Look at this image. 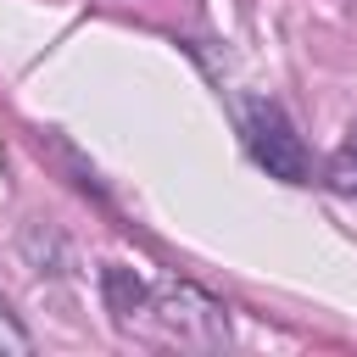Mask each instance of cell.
<instances>
[{
	"label": "cell",
	"mask_w": 357,
	"mask_h": 357,
	"mask_svg": "<svg viewBox=\"0 0 357 357\" xmlns=\"http://www.w3.org/2000/svg\"><path fill=\"white\" fill-rule=\"evenodd\" d=\"M145 312L156 318L162 340H178V346H195V351L229 346V312H223V301H212L201 284L162 279V284H151Z\"/></svg>",
	"instance_id": "1"
},
{
	"label": "cell",
	"mask_w": 357,
	"mask_h": 357,
	"mask_svg": "<svg viewBox=\"0 0 357 357\" xmlns=\"http://www.w3.org/2000/svg\"><path fill=\"white\" fill-rule=\"evenodd\" d=\"M240 134H245V151L251 162L279 178V184H301L307 178V145L296 134V123L284 117V106L273 100H245L240 106Z\"/></svg>",
	"instance_id": "2"
},
{
	"label": "cell",
	"mask_w": 357,
	"mask_h": 357,
	"mask_svg": "<svg viewBox=\"0 0 357 357\" xmlns=\"http://www.w3.org/2000/svg\"><path fill=\"white\" fill-rule=\"evenodd\" d=\"M100 279H106V301H112V312H117L123 324H128V312H145V296H151V284H145V279H134V273H128V268H117V262H112Z\"/></svg>",
	"instance_id": "3"
},
{
	"label": "cell",
	"mask_w": 357,
	"mask_h": 357,
	"mask_svg": "<svg viewBox=\"0 0 357 357\" xmlns=\"http://www.w3.org/2000/svg\"><path fill=\"white\" fill-rule=\"evenodd\" d=\"M329 190L357 195V128H351V134H346V145L329 156Z\"/></svg>",
	"instance_id": "4"
},
{
	"label": "cell",
	"mask_w": 357,
	"mask_h": 357,
	"mask_svg": "<svg viewBox=\"0 0 357 357\" xmlns=\"http://www.w3.org/2000/svg\"><path fill=\"white\" fill-rule=\"evenodd\" d=\"M33 351V340H28V329L17 324V312L6 307V296H0V357H28Z\"/></svg>",
	"instance_id": "5"
}]
</instances>
